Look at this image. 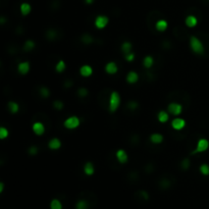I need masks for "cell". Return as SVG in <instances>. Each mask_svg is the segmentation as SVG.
Here are the masks:
<instances>
[{
  "label": "cell",
  "instance_id": "cell-1",
  "mask_svg": "<svg viewBox=\"0 0 209 209\" xmlns=\"http://www.w3.org/2000/svg\"><path fill=\"white\" fill-rule=\"evenodd\" d=\"M190 47L194 53L199 54V55H202L205 51L203 43L200 41V39H198L197 37H195V36H192L190 39Z\"/></svg>",
  "mask_w": 209,
  "mask_h": 209
},
{
  "label": "cell",
  "instance_id": "cell-2",
  "mask_svg": "<svg viewBox=\"0 0 209 209\" xmlns=\"http://www.w3.org/2000/svg\"><path fill=\"white\" fill-rule=\"evenodd\" d=\"M121 95H119L116 91L112 92V93L110 94V98H109V111L110 112H115V111L118 109V107L121 106Z\"/></svg>",
  "mask_w": 209,
  "mask_h": 209
},
{
  "label": "cell",
  "instance_id": "cell-3",
  "mask_svg": "<svg viewBox=\"0 0 209 209\" xmlns=\"http://www.w3.org/2000/svg\"><path fill=\"white\" fill-rule=\"evenodd\" d=\"M81 124V121L80 118H78V116H69L65 121V127L68 130H74V129H77L78 127Z\"/></svg>",
  "mask_w": 209,
  "mask_h": 209
},
{
  "label": "cell",
  "instance_id": "cell-4",
  "mask_svg": "<svg viewBox=\"0 0 209 209\" xmlns=\"http://www.w3.org/2000/svg\"><path fill=\"white\" fill-rule=\"evenodd\" d=\"M208 148H209V141L207 140V139H204V138L200 139L197 143V148L193 151V154H195V153L205 152Z\"/></svg>",
  "mask_w": 209,
  "mask_h": 209
},
{
  "label": "cell",
  "instance_id": "cell-5",
  "mask_svg": "<svg viewBox=\"0 0 209 209\" xmlns=\"http://www.w3.org/2000/svg\"><path fill=\"white\" fill-rule=\"evenodd\" d=\"M108 23H109V18H108L106 15H98V16H96L95 22H94L95 27L97 28V29H100V30L104 29V28L108 25Z\"/></svg>",
  "mask_w": 209,
  "mask_h": 209
},
{
  "label": "cell",
  "instance_id": "cell-6",
  "mask_svg": "<svg viewBox=\"0 0 209 209\" xmlns=\"http://www.w3.org/2000/svg\"><path fill=\"white\" fill-rule=\"evenodd\" d=\"M167 111L172 115H180L183 111V106L177 102H172L167 106Z\"/></svg>",
  "mask_w": 209,
  "mask_h": 209
},
{
  "label": "cell",
  "instance_id": "cell-7",
  "mask_svg": "<svg viewBox=\"0 0 209 209\" xmlns=\"http://www.w3.org/2000/svg\"><path fill=\"white\" fill-rule=\"evenodd\" d=\"M171 127L172 129L175 130V131H180V130H183L184 128L186 127V121L184 118H174L172 119L171 121Z\"/></svg>",
  "mask_w": 209,
  "mask_h": 209
},
{
  "label": "cell",
  "instance_id": "cell-8",
  "mask_svg": "<svg viewBox=\"0 0 209 209\" xmlns=\"http://www.w3.org/2000/svg\"><path fill=\"white\" fill-rule=\"evenodd\" d=\"M33 132H34L37 136H42L45 133V127L40 121H37L33 124Z\"/></svg>",
  "mask_w": 209,
  "mask_h": 209
},
{
  "label": "cell",
  "instance_id": "cell-9",
  "mask_svg": "<svg viewBox=\"0 0 209 209\" xmlns=\"http://www.w3.org/2000/svg\"><path fill=\"white\" fill-rule=\"evenodd\" d=\"M105 71H106L107 74H109V75H115L116 72L118 71V68L115 62L110 61V62H108L107 65H105Z\"/></svg>",
  "mask_w": 209,
  "mask_h": 209
},
{
  "label": "cell",
  "instance_id": "cell-10",
  "mask_svg": "<svg viewBox=\"0 0 209 209\" xmlns=\"http://www.w3.org/2000/svg\"><path fill=\"white\" fill-rule=\"evenodd\" d=\"M30 63L28 61H23L18 66V71L21 75H27L30 71Z\"/></svg>",
  "mask_w": 209,
  "mask_h": 209
},
{
  "label": "cell",
  "instance_id": "cell-11",
  "mask_svg": "<svg viewBox=\"0 0 209 209\" xmlns=\"http://www.w3.org/2000/svg\"><path fill=\"white\" fill-rule=\"evenodd\" d=\"M80 74H81V76H83L85 78H88V77H90L92 74H93V68H92L90 65H85L81 66Z\"/></svg>",
  "mask_w": 209,
  "mask_h": 209
},
{
  "label": "cell",
  "instance_id": "cell-12",
  "mask_svg": "<svg viewBox=\"0 0 209 209\" xmlns=\"http://www.w3.org/2000/svg\"><path fill=\"white\" fill-rule=\"evenodd\" d=\"M116 158H118V160L121 163H125L128 161V159H129V156H128L127 152H125L124 150L119 149L118 150V152H116Z\"/></svg>",
  "mask_w": 209,
  "mask_h": 209
},
{
  "label": "cell",
  "instance_id": "cell-13",
  "mask_svg": "<svg viewBox=\"0 0 209 209\" xmlns=\"http://www.w3.org/2000/svg\"><path fill=\"white\" fill-rule=\"evenodd\" d=\"M185 23L187 25V27H189V28H194V27H196L197 26V24H198V19L196 16H194V15H188L186 18L185 19Z\"/></svg>",
  "mask_w": 209,
  "mask_h": 209
},
{
  "label": "cell",
  "instance_id": "cell-14",
  "mask_svg": "<svg viewBox=\"0 0 209 209\" xmlns=\"http://www.w3.org/2000/svg\"><path fill=\"white\" fill-rule=\"evenodd\" d=\"M48 147L52 150H57L61 147V141L58 138H53L49 141Z\"/></svg>",
  "mask_w": 209,
  "mask_h": 209
},
{
  "label": "cell",
  "instance_id": "cell-15",
  "mask_svg": "<svg viewBox=\"0 0 209 209\" xmlns=\"http://www.w3.org/2000/svg\"><path fill=\"white\" fill-rule=\"evenodd\" d=\"M167 27H168V24H167V22L165 19H159V21H157V23L155 24V28L158 32H164V31L167 29Z\"/></svg>",
  "mask_w": 209,
  "mask_h": 209
},
{
  "label": "cell",
  "instance_id": "cell-16",
  "mask_svg": "<svg viewBox=\"0 0 209 209\" xmlns=\"http://www.w3.org/2000/svg\"><path fill=\"white\" fill-rule=\"evenodd\" d=\"M127 82L129 84H135L138 82L139 80V76L136 71H130L129 74L127 75V78H125Z\"/></svg>",
  "mask_w": 209,
  "mask_h": 209
},
{
  "label": "cell",
  "instance_id": "cell-17",
  "mask_svg": "<svg viewBox=\"0 0 209 209\" xmlns=\"http://www.w3.org/2000/svg\"><path fill=\"white\" fill-rule=\"evenodd\" d=\"M150 141H151L153 144H161L163 142V136L158 133L152 134V135L150 136Z\"/></svg>",
  "mask_w": 209,
  "mask_h": 209
},
{
  "label": "cell",
  "instance_id": "cell-18",
  "mask_svg": "<svg viewBox=\"0 0 209 209\" xmlns=\"http://www.w3.org/2000/svg\"><path fill=\"white\" fill-rule=\"evenodd\" d=\"M19 9H21V13L23 15H28L31 12V10H32V6H31V4L25 2V3L21 4V8Z\"/></svg>",
  "mask_w": 209,
  "mask_h": 209
},
{
  "label": "cell",
  "instance_id": "cell-19",
  "mask_svg": "<svg viewBox=\"0 0 209 209\" xmlns=\"http://www.w3.org/2000/svg\"><path fill=\"white\" fill-rule=\"evenodd\" d=\"M95 171V168H94V165L92 162H87L84 166V172H85L87 175H92Z\"/></svg>",
  "mask_w": 209,
  "mask_h": 209
},
{
  "label": "cell",
  "instance_id": "cell-20",
  "mask_svg": "<svg viewBox=\"0 0 209 209\" xmlns=\"http://www.w3.org/2000/svg\"><path fill=\"white\" fill-rule=\"evenodd\" d=\"M157 118L158 121H159L160 122H162V124H164V122H167L169 119V114L166 112V111H159V113H158L157 115Z\"/></svg>",
  "mask_w": 209,
  "mask_h": 209
},
{
  "label": "cell",
  "instance_id": "cell-21",
  "mask_svg": "<svg viewBox=\"0 0 209 209\" xmlns=\"http://www.w3.org/2000/svg\"><path fill=\"white\" fill-rule=\"evenodd\" d=\"M153 63H154V58L152 56H145L144 59H143V65L145 66L146 68H150L151 66L153 65Z\"/></svg>",
  "mask_w": 209,
  "mask_h": 209
},
{
  "label": "cell",
  "instance_id": "cell-22",
  "mask_svg": "<svg viewBox=\"0 0 209 209\" xmlns=\"http://www.w3.org/2000/svg\"><path fill=\"white\" fill-rule=\"evenodd\" d=\"M8 109H9V111L13 114L18 113V110H19V106L18 104L16 102H13V101H10L8 102Z\"/></svg>",
  "mask_w": 209,
  "mask_h": 209
},
{
  "label": "cell",
  "instance_id": "cell-23",
  "mask_svg": "<svg viewBox=\"0 0 209 209\" xmlns=\"http://www.w3.org/2000/svg\"><path fill=\"white\" fill-rule=\"evenodd\" d=\"M132 48H133L132 43H130V42H124V43H122V45H121V51L124 52V54L131 53Z\"/></svg>",
  "mask_w": 209,
  "mask_h": 209
},
{
  "label": "cell",
  "instance_id": "cell-24",
  "mask_svg": "<svg viewBox=\"0 0 209 209\" xmlns=\"http://www.w3.org/2000/svg\"><path fill=\"white\" fill-rule=\"evenodd\" d=\"M65 68H66V65L63 60H59L56 63V65H55V69H56L57 72H62L65 69Z\"/></svg>",
  "mask_w": 209,
  "mask_h": 209
},
{
  "label": "cell",
  "instance_id": "cell-25",
  "mask_svg": "<svg viewBox=\"0 0 209 209\" xmlns=\"http://www.w3.org/2000/svg\"><path fill=\"white\" fill-rule=\"evenodd\" d=\"M35 48V42L32 41V40H28L26 41V43H25L24 45V49L26 50V51H31V50H33Z\"/></svg>",
  "mask_w": 209,
  "mask_h": 209
},
{
  "label": "cell",
  "instance_id": "cell-26",
  "mask_svg": "<svg viewBox=\"0 0 209 209\" xmlns=\"http://www.w3.org/2000/svg\"><path fill=\"white\" fill-rule=\"evenodd\" d=\"M50 208L51 209H62V205H61L59 200L53 199L51 201V203H50Z\"/></svg>",
  "mask_w": 209,
  "mask_h": 209
},
{
  "label": "cell",
  "instance_id": "cell-27",
  "mask_svg": "<svg viewBox=\"0 0 209 209\" xmlns=\"http://www.w3.org/2000/svg\"><path fill=\"white\" fill-rule=\"evenodd\" d=\"M88 208H89V203L86 200H80L76 205V209H88Z\"/></svg>",
  "mask_w": 209,
  "mask_h": 209
},
{
  "label": "cell",
  "instance_id": "cell-28",
  "mask_svg": "<svg viewBox=\"0 0 209 209\" xmlns=\"http://www.w3.org/2000/svg\"><path fill=\"white\" fill-rule=\"evenodd\" d=\"M200 172L203 174V175H209V165L206 163H203L200 165Z\"/></svg>",
  "mask_w": 209,
  "mask_h": 209
},
{
  "label": "cell",
  "instance_id": "cell-29",
  "mask_svg": "<svg viewBox=\"0 0 209 209\" xmlns=\"http://www.w3.org/2000/svg\"><path fill=\"white\" fill-rule=\"evenodd\" d=\"M8 130L6 129V128L4 127H1L0 128V139L1 140H4V139H6L8 137Z\"/></svg>",
  "mask_w": 209,
  "mask_h": 209
},
{
  "label": "cell",
  "instance_id": "cell-30",
  "mask_svg": "<svg viewBox=\"0 0 209 209\" xmlns=\"http://www.w3.org/2000/svg\"><path fill=\"white\" fill-rule=\"evenodd\" d=\"M82 42L83 43H85V44H90L93 42V37H92L91 35H89V34H85L82 37Z\"/></svg>",
  "mask_w": 209,
  "mask_h": 209
},
{
  "label": "cell",
  "instance_id": "cell-31",
  "mask_svg": "<svg viewBox=\"0 0 209 209\" xmlns=\"http://www.w3.org/2000/svg\"><path fill=\"white\" fill-rule=\"evenodd\" d=\"M40 94H41L42 97H44V98H47V97L49 96L50 92H49V90L46 87H42L40 89Z\"/></svg>",
  "mask_w": 209,
  "mask_h": 209
},
{
  "label": "cell",
  "instance_id": "cell-32",
  "mask_svg": "<svg viewBox=\"0 0 209 209\" xmlns=\"http://www.w3.org/2000/svg\"><path fill=\"white\" fill-rule=\"evenodd\" d=\"M78 95L84 98V97H86L88 95V90L86 88H80L79 90H78Z\"/></svg>",
  "mask_w": 209,
  "mask_h": 209
},
{
  "label": "cell",
  "instance_id": "cell-33",
  "mask_svg": "<svg viewBox=\"0 0 209 209\" xmlns=\"http://www.w3.org/2000/svg\"><path fill=\"white\" fill-rule=\"evenodd\" d=\"M53 105H54V107L56 108L57 110H61L63 108V106H65V104H63L61 101H55Z\"/></svg>",
  "mask_w": 209,
  "mask_h": 209
},
{
  "label": "cell",
  "instance_id": "cell-34",
  "mask_svg": "<svg viewBox=\"0 0 209 209\" xmlns=\"http://www.w3.org/2000/svg\"><path fill=\"white\" fill-rule=\"evenodd\" d=\"M124 58L127 61H133L134 58H135V54H134L133 52H131V53H129V54H125Z\"/></svg>",
  "mask_w": 209,
  "mask_h": 209
},
{
  "label": "cell",
  "instance_id": "cell-35",
  "mask_svg": "<svg viewBox=\"0 0 209 209\" xmlns=\"http://www.w3.org/2000/svg\"><path fill=\"white\" fill-rule=\"evenodd\" d=\"M29 153H30L31 155H36L38 153V148L36 146H32L29 149Z\"/></svg>",
  "mask_w": 209,
  "mask_h": 209
},
{
  "label": "cell",
  "instance_id": "cell-36",
  "mask_svg": "<svg viewBox=\"0 0 209 209\" xmlns=\"http://www.w3.org/2000/svg\"><path fill=\"white\" fill-rule=\"evenodd\" d=\"M182 166H183L184 169H188L189 166H190V160H189V159H185L182 162Z\"/></svg>",
  "mask_w": 209,
  "mask_h": 209
},
{
  "label": "cell",
  "instance_id": "cell-37",
  "mask_svg": "<svg viewBox=\"0 0 209 209\" xmlns=\"http://www.w3.org/2000/svg\"><path fill=\"white\" fill-rule=\"evenodd\" d=\"M138 107V103L137 102H130L129 103V108H131V109H135V108H137Z\"/></svg>",
  "mask_w": 209,
  "mask_h": 209
},
{
  "label": "cell",
  "instance_id": "cell-38",
  "mask_svg": "<svg viewBox=\"0 0 209 209\" xmlns=\"http://www.w3.org/2000/svg\"><path fill=\"white\" fill-rule=\"evenodd\" d=\"M141 195H142V196H143V198H144L145 200L148 199V194H147L145 191H142V192H141Z\"/></svg>",
  "mask_w": 209,
  "mask_h": 209
},
{
  "label": "cell",
  "instance_id": "cell-39",
  "mask_svg": "<svg viewBox=\"0 0 209 209\" xmlns=\"http://www.w3.org/2000/svg\"><path fill=\"white\" fill-rule=\"evenodd\" d=\"M3 188H4V184L0 183V193H2V192H3Z\"/></svg>",
  "mask_w": 209,
  "mask_h": 209
},
{
  "label": "cell",
  "instance_id": "cell-40",
  "mask_svg": "<svg viewBox=\"0 0 209 209\" xmlns=\"http://www.w3.org/2000/svg\"><path fill=\"white\" fill-rule=\"evenodd\" d=\"M85 2H86L87 4H92V3L94 2V0H85Z\"/></svg>",
  "mask_w": 209,
  "mask_h": 209
}]
</instances>
